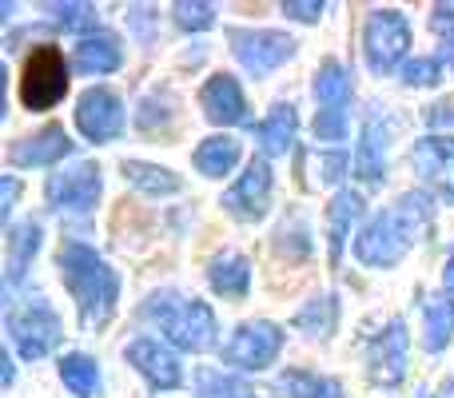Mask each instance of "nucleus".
<instances>
[{
	"instance_id": "obj_16",
	"label": "nucleus",
	"mask_w": 454,
	"mask_h": 398,
	"mask_svg": "<svg viewBox=\"0 0 454 398\" xmlns=\"http://www.w3.org/2000/svg\"><path fill=\"white\" fill-rule=\"evenodd\" d=\"M387 132H391V124H387L383 108H375L363 124L359 148H355V176L363 183H379L387 176Z\"/></svg>"
},
{
	"instance_id": "obj_36",
	"label": "nucleus",
	"mask_w": 454,
	"mask_h": 398,
	"mask_svg": "<svg viewBox=\"0 0 454 398\" xmlns=\"http://www.w3.org/2000/svg\"><path fill=\"white\" fill-rule=\"evenodd\" d=\"M315 168H319V180L323 183H335L339 176L347 172V156H343V152H335V156H319V160H315Z\"/></svg>"
},
{
	"instance_id": "obj_17",
	"label": "nucleus",
	"mask_w": 454,
	"mask_h": 398,
	"mask_svg": "<svg viewBox=\"0 0 454 398\" xmlns=\"http://www.w3.org/2000/svg\"><path fill=\"white\" fill-rule=\"evenodd\" d=\"M200 104H204L207 120L212 124H247V100H243V88L235 76H227V72H220V76H212L204 84V92H200Z\"/></svg>"
},
{
	"instance_id": "obj_9",
	"label": "nucleus",
	"mask_w": 454,
	"mask_h": 398,
	"mask_svg": "<svg viewBox=\"0 0 454 398\" xmlns=\"http://www.w3.org/2000/svg\"><path fill=\"white\" fill-rule=\"evenodd\" d=\"M279 351H283V327H275V323H267V319H255V323L235 327V335L227 339V347H223V363L243 367V371H263V367H271Z\"/></svg>"
},
{
	"instance_id": "obj_8",
	"label": "nucleus",
	"mask_w": 454,
	"mask_h": 398,
	"mask_svg": "<svg viewBox=\"0 0 454 398\" xmlns=\"http://www.w3.org/2000/svg\"><path fill=\"white\" fill-rule=\"evenodd\" d=\"M231 40V52L251 76H267L275 72L283 60L295 56V40L283 36V32H271V28H231L227 32Z\"/></svg>"
},
{
	"instance_id": "obj_29",
	"label": "nucleus",
	"mask_w": 454,
	"mask_h": 398,
	"mask_svg": "<svg viewBox=\"0 0 454 398\" xmlns=\"http://www.w3.org/2000/svg\"><path fill=\"white\" fill-rule=\"evenodd\" d=\"M283 386H287L295 398H343L335 378H323V375H303V371H291L287 378H283Z\"/></svg>"
},
{
	"instance_id": "obj_10",
	"label": "nucleus",
	"mask_w": 454,
	"mask_h": 398,
	"mask_svg": "<svg viewBox=\"0 0 454 398\" xmlns=\"http://www.w3.org/2000/svg\"><path fill=\"white\" fill-rule=\"evenodd\" d=\"M76 124L92 144H108L124 132V104L108 88H88L76 104Z\"/></svg>"
},
{
	"instance_id": "obj_20",
	"label": "nucleus",
	"mask_w": 454,
	"mask_h": 398,
	"mask_svg": "<svg viewBox=\"0 0 454 398\" xmlns=\"http://www.w3.org/2000/svg\"><path fill=\"white\" fill-rule=\"evenodd\" d=\"M423 343L427 351H442L454 339V299L447 291H431L423 295Z\"/></svg>"
},
{
	"instance_id": "obj_40",
	"label": "nucleus",
	"mask_w": 454,
	"mask_h": 398,
	"mask_svg": "<svg viewBox=\"0 0 454 398\" xmlns=\"http://www.w3.org/2000/svg\"><path fill=\"white\" fill-rule=\"evenodd\" d=\"M442 287L454 291V251H450V259H447V271H442Z\"/></svg>"
},
{
	"instance_id": "obj_14",
	"label": "nucleus",
	"mask_w": 454,
	"mask_h": 398,
	"mask_svg": "<svg viewBox=\"0 0 454 398\" xmlns=\"http://www.w3.org/2000/svg\"><path fill=\"white\" fill-rule=\"evenodd\" d=\"M407 351H411V335H407V323L391 319L387 331L371 343V378L379 386H399L403 375H407Z\"/></svg>"
},
{
	"instance_id": "obj_6",
	"label": "nucleus",
	"mask_w": 454,
	"mask_h": 398,
	"mask_svg": "<svg viewBox=\"0 0 454 398\" xmlns=\"http://www.w3.org/2000/svg\"><path fill=\"white\" fill-rule=\"evenodd\" d=\"M64 92H68V64H64L60 48L52 44L32 48L20 72V100L32 112H48L64 100Z\"/></svg>"
},
{
	"instance_id": "obj_2",
	"label": "nucleus",
	"mask_w": 454,
	"mask_h": 398,
	"mask_svg": "<svg viewBox=\"0 0 454 398\" xmlns=\"http://www.w3.org/2000/svg\"><path fill=\"white\" fill-rule=\"evenodd\" d=\"M60 275H64V287L72 291L80 307V323L88 331L104 327L116 311V299H120V279L92 247L84 243L68 239L60 243Z\"/></svg>"
},
{
	"instance_id": "obj_32",
	"label": "nucleus",
	"mask_w": 454,
	"mask_h": 398,
	"mask_svg": "<svg viewBox=\"0 0 454 398\" xmlns=\"http://www.w3.org/2000/svg\"><path fill=\"white\" fill-rule=\"evenodd\" d=\"M172 12H176V24H180L184 32H204V28H212L215 24V8L212 4H188V0H180Z\"/></svg>"
},
{
	"instance_id": "obj_33",
	"label": "nucleus",
	"mask_w": 454,
	"mask_h": 398,
	"mask_svg": "<svg viewBox=\"0 0 454 398\" xmlns=\"http://www.w3.org/2000/svg\"><path fill=\"white\" fill-rule=\"evenodd\" d=\"M200 398H255L243 383H235V378H223V375H207L204 378V391Z\"/></svg>"
},
{
	"instance_id": "obj_23",
	"label": "nucleus",
	"mask_w": 454,
	"mask_h": 398,
	"mask_svg": "<svg viewBox=\"0 0 454 398\" xmlns=\"http://www.w3.org/2000/svg\"><path fill=\"white\" fill-rule=\"evenodd\" d=\"M295 132H299L295 108H291V104H275V108L267 112V120L259 124V148H263V156H283V152H291Z\"/></svg>"
},
{
	"instance_id": "obj_38",
	"label": "nucleus",
	"mask_w": 454,
	"mask_h": 398,
	"mask_svg": "<svg viewBox=\"0 0 454 398\" xmlns=\"http://www.w3.org/2000/svg\"><path fill=\"white\" fill-rule=\"evenodd\" d=\"M16 196H20V180H16V176H4V191H0V219L12 215Z\"/></svg>"
},
{
	"instance_id": "obj_22",
	"label": "nucleus",
	"mask_w": 454,
	"mask_h": 398,
	"mask_svg": "<svg viewBox=\"0 0 454 398\" xmlns=\"http://www.w3.org/2000/svg\"><path fill=\"white\" fill-rule=\"evenodd\" d=\"M40 251V223H20L8 231V275H4V291L12 295V287L24 279V271H28V263L36 259Z\"/></svg>"
},
{
	"instance_id": "obj_19",
	"label": "nucleus",
	"mask_w": 454,
	"mask_h": 398,
	"mask_svg": "<svg viewBox=\"0 0 454 398\" xmlns=\"http://www.w3.org/2000/svg\"><path fill=\"white\" fill-rule=\"evenodd\" d=\"M124 64V44L116 32H88L76 44V68L88 76H108Z\"/></svg>"
},
{
	"instance_id": "obj_24",
	"label": "nucleus",
	"mask_w": 454,
	"mask_h": 398,
	"mask_svg": "<svg viewBox=\"0 0 454 398\" xmlns=\"http://www.w3.org/2000/svg\"><path fill=\"white\" fill-rule=\"evenodd\" d=\"M207 283L227 299H243L251 287V263L243 255H220L207 267Z\"/></svg>"
},
{
	"instance_id": "obj_12",
	"label": "nucleus",
	"mask_w": 454,
	"mask_h": 398,
	"mask_svg": "<svg viewBox=\"0 0 454 398\" xmlns=\"http://www.w3.org/2000/svg\"><path fill=\"white\" fill-rule=\"evenodd\" d=\"M100 168L96 164H72L64 172L48 176V203L60 211H88L100 199Z\"/></svg>"
},
{
	"instance_id": "obj_7",
	"label": "nucleus",
	"mask_w": 454,
	"mask_h": 398,
	"mask_svg": "<svg viewBox=\"0 0 454 398\" xmlns=\"http://www.w3.org/2000/svg\"><path fill=\"white\" fill-rule=\"evenodd\" d=\"M315 100H319V116H315V140H343L347 136V108H351V72L339 60H327L315 72Z\"/></svg>"
},
{
	"instance_id": "obj_4",
	"label": "nucleus",
	"mask_w": 454,
	"mask_h": 398,
	"mask_svg": "<svg viewBox=\"0 0 454 398\" xmlns=\"http://www.w3.org/2000/svg\"><path fill=\"white\" fill-rule=\"evenodd\" d=\"M8 339H12V347L24 355L28 363L44 359V355L56 351V343L64 339L60 331V319H56V311L44 303V299H20V303L8 307Z\"/></svg>"
},
{
	"instance_id": "obj_39",
	"label": "nucleus",
	"mask_w": 454,
	"mask_h": 398,
	"mask_svg": "<svg viewBox=\"0 0 454 398\" xmlns=\"http://www.w3.org/2000/svg\"><path fill=\"white\" fill-rule=\"evenodd\" d=\"M0 383H12V359H8V351L4 355H0Z\"/></svg>"
},
{
	"instance_id": "obj_3",
	"label": "nucleus",
	"mask_w": 454,
	"mask_h": 398,
	"mask_svg": "<svg viewBox=\"0 0 454 398\" xmlns=\"http://www.w3.org/2000/svg\"><path fill=\"white\" fill-rule=\"evenodd\" d=\"M144 315H148V319L168 335V343H176L180 351H196V355L212 351L215 335H220L212 307L200 303V299H184V295H176V291L152 295L148 307H144Z\"/></svg>"
},
{
	"instance_id": "obj_30",
	"label": "nucleus",
	"mask_w": 454,
	"mask_h": 398,
	"mask_svg": "<svg viewBox=\"0 0 454 398\" xmlns=\"http://www.w3.org/2000/svg\"><path fill=\"white\" fill-rule=\"evenodd\" d=\"M442 80V60L439 56H415V60L403 64V84L411 88H427V84H439Z\"/></svg>"
},
{
	"instance_id": "obj_31",
	"label": "nucleus",
	"mask_w": 454,
	"mask_h": 398,
	"mask_svg": "<svg viewBox=\"0 0 454 398\" xmlns=\"http://www.w3.org/2000/svg\"><path fill=\"white\" fill-rule=\"evenodd\" d=\"M48 12L56 16L64 32H84L96 28V8L92 4H48Z\"/></svg>"
},
{
	"instance_id": "obj_15",
	"label": "nucleus",
	"mask_w": 454,
	"mask_h": 398,
	"mask_svg": "<svg viewBox=\"0 0 454 398\" xmlns=\"http://www.w3.org/2000/svg\"><path fill=\"white\" fill-rule=\"evenodd\" d=\"M128 363H132L156 391H176V386L184 383L180 359H176V351L164 347L160 339H136V343L128 347Z\"/></svg>"
},
{
	"instance_id": "obj_41",
	"label": "nucleus",
	"mask_w": 454,
	"mask_h": 398,
	"mask_svg": "<svg viewBox=\"0 0 454 398\" xmlns=\"http://www.w3.org/2000/svg\"><path fill=\"white\" fill-rule=\"evenodd\" d=\"M439 398H454V383H447V386H442V394Z\"/></svg>"
},
{
	"instance_id": "obj_27",
	"label": "nucleus",
	"mask_w": 454,
	"mask_h": 398,
	"mask_svg": "<svg viewBox=\"0 0 454 398\" xmlns=\"http://www.w3.org/2000/svg\"><path fill=\"white\" fill-rule=\"evenodd\" d=\"M60 378L76 398H92L100 391V367H96V359H88V355H64Z\"/></svg>"
},
{
	"instance_id": "obj_35",
	"label": "nucleus",
	"mask_w": 454,
	"mask_h": 398,
	"mask_svg": "<svg viewBox=\"0 0 454 398\" xmlns=\"http://www.w3.org/2000/svg\"><path fill=\"white\" fill-rule=\"evenodd\" d=\"M431 28L439 32V40L454 52V4H434V16H431Z\"/></svg>"
},
{
	"instance_id": "obj_13",
	"label": "nucleus",
	"mask_w": 454,
	"mask_h": 398,
	"mask_svg": "<svg viewBox=\"0 0 454 398\" xmlns=\"http://www.w3.org/2000/svg\"><path fill=\"white\" fill-rule=\"evenodd\" d=\"M411 164L423 176L427 188L454 199V140L450 136H423V140H415Z\"/></svg>"
},
{
	"instance_id": "obj_1",
	"label": "nucleus",
	"mask_w": 454,
	"mask_h": 398,
	"mask_svg": "<svg viewBox=\"0 0 454 398\" xmlns=\"http://www.w3.org/2000/svg\"><path fill=\"white\" fill-rule=\"evenodd\" d=\"M431 227V199L423 191L399 196L391 211H379L359 235H355V255L367 267H395Z\"/></svg>"
},
{
	"instance_id": "obj_5",
	"label": "nucleus",
	"mask_w": 454,
	"mask_h": 398,
	"mask_svg": "<svg viewBox=\"0 0 454 398\" xmlns=\"http://www.w3.org/2000/svg\"><path fill=\"white\" fill-rule=\"evenodd\" d=\"M411 48V24L403 12L395 8H375L367 16V28H363V56H367V68L375 76H387L395 72L403 60H407Z\"/></svg>"
},
{
	"instance_id": "obj_18",
	"label": "nucleus",
	"mask_w": 454,
	"mask_h": 398,
	"mask_svg": "<svg viewBox=\"0 0 454 398\" xmlns=\"http://www.w3.org/2000/svg\"><path fill=\"white\" fill-rule=\"evenodd\" d=\"M76 148L72 144V136L64 132L60 124H48V128H40L36 136H28V140H20V144H12V164H20V168H48V164H56V160H64L68 152Z\"/></svg>"
},
{
	"instance_id": "obj_26",
	"label": "nucleus",
	"mask_w": 454,
	"mask_h": 398,
	"mask_svg": "<svg viewBox=\"0 0 454 398\" xmlns=\"http://www.w3.org/2000/svg\"><path fill=\"white\" fill-rule=\"evenodd\" d=\"M235 164H239V144L231 136H212V140H204L196 148V168L204 176H212V180L227 176Z\"/></svg>"
},
{
	"instance_id": "obj_37",
	"label": "nucleus",
	"mask_w": 454,
	"mask_h": 398,
	"mask_svg": "<svg viewBox=\"0 0 454 398\" xmlns=\"http://www.w3.org/2000/svg\"><path fill=\"white\" fill-rule=\"evenodd\" d=\"M427 124H431V128L454 124V96H447V100H439V104H431V108H427Z\"/></svg>"
},
{
	"instance_id": "obj_21",
	"label": "nucleus",
	"mask_w": 454,
	"mask_h": 398,
	"mask_svg": "<svg viewBox=\"0 0 454 398\" xmlns=\"http://www.w3.org/2000/svg\"><path fill=\"white\" fill-rule=\"evenodd\" d=\"M363 215V196L351 188H343L335 199H331V211H327V247H331V263H339V255H343L347 247V231H351V223Z\"/></svg>"
},
{
	"instance_id": "obj_28",
	"label": "nucleus",
	"mask_w": 454,
	"mask_h": 398,
	"mask_svg": "<svg viewBox=\"0 0 454 398\" xmlns=\"http://www.w3.org/2000/svg\"><path fill=\"white\" fill-rule=\"evenodd\" d=\"M335 315H339V303L331 295L323 299H311V303L303 307V311L295 315V327L307 331L311 339H327L331 331H335Z\"/></svg>"
},
{
	"instance_id": "obj_25",
	"label": "nucleus",
	"mask_w": 454,
	"mask_h": 398,
	"mask_svg": "<svg viewBox=\"0 0 454 398\" xmlns=\"http://www.w3.org/2000/svg\"><path fill=\"white\" fill-rule=\"evenodd\" d=\"M124 180L136 183L140 191H148V196H176V191L184 188L176 172L156 168V164H144V160H124Z\"/></svg>"
},
{
	"instance_id": "obj_34",
	"label": "nucleus",
	"mask_w": 454,
	"mask_h": 398,
	"mask_svg": "<svg viewBox=\"0 0 454 398\" xmlns=\"http://www.w3.org/2000/svg\"><path fill=\"white\" fill-rule=\"evenodd\" d=\"M323 0H283V16H295V20L303 24H315L323 16Z\"/></svg>"
},
{
	"instance_id": "obj_11",
	"label": "nucleus",
	"mask_w": 454,
	"mask_h": 398,
	"mask_svg": "<svg viewBox=\"0 0 454 398\" xmlns=\"http://www.w3.org/2000/svg\"><path fill=\"white\" fill-rule=\"evenodd\" d=\"M223 207L243 223H255L267 215V207H271V168H267V160H251L247 172L223 196Z\"/></svg>"
}]
</instances>
